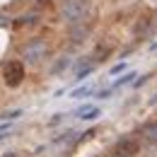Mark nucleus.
Segmentation results:
<instances>
[{
	"label": "nucleus",
	"mask_w": 157,
	"mask_h": 157,
	"mask_svg": "<svg viewBox=\"0 0 157 157\" xmlns=\"http://www.w3.org/2000/svg\"><path fill=\"white\" fill-rule=\"evenodd\" d=\"M90 10H92L90 0H68V2L60 7V17L65 22H70V24H80V22H85V17L90 15Z\"/></svg>",
	"instance_id": "nucleus-1"
},
{
	"label": "nucleus",
	"mask_w": 157,
	"mask_h": 157,
	"mask_svg": "<svg viewBox=\"0 0 157 157\" xmlns=\"http://www.w3.org/2000/svg\"><path fill=\"white\" fill-rule=\"evenodd\" d=\"M24 80V65L20 60H7L2 65V82L7 87H20Z\"/></svg>",
	"instance_id": "nucleus-2"
},
{
	"label": "nucleus",
	"mask_w": 157,
	"mask_h": 157,
	"mask_svg": "<svg viewBox=\"0 0 157 157\" xmlns=\"http://www.w3.org/2000/svg\"><path fill=\"white\" fill-rule=\"evenodd\" d=\"M22 56H24L27 63H39V60H44L48 56V46H46V41H41V39H32L22 48Z\"/></svg>",
	"instance_id": "nucleus-3"
},
{
	"label": "nucleus",
	"mask_w": 157,
	"mask_h": 157,
	"mask_svg": "<svg viewBox=\"0 0 157 157\" xmlns=\"http://www.w3.org/2000/svg\"><path fill=\"white\" fill-rule=\"evenodd\" d=\"M138 150H140L138 140H133V138H123V140H118V143H116L114 155H118V157H133V155H138Z\"/></svg>",
	"instance_id": "nucleus-4"
},
{
	"label": "nucleus",
	"mask_w": 157,
	"mask_h": 157,
	"mask_svg": "<svg viewBox=\"0 0 157 157\" xmlns=\"http://www.w3.org/2000/svg\"><path fill=\"white\" fill-rule=\"evenodd\" d=\"M99 114H101V111H99V106H94V104H82L78 111H75V116L82 118V121H94Z\"/></svg>",
	"instance_id": "nucleus-5"
},
{
	"label": "nucleus",
	"mask_w": 157,
	"mask_h": 157,
	"mask_svg": "<svg viewBox=\"0 0 157 157\" xmlns=\"http://www.w3.org/2000/svg\"><path fill=\"white\" fill-rule=\"evenodd\" d=\"M109 56H111V46L109 44H99L97 48H94V53H92L94 63H101V60H106Z\"/></svg>",
	"instance_id": "nucleus-6"
},
{
	"label": "nucleus",
	"mask_w": 157,
	"mask_h": 157,
	"mask_svg": "<svg viewBox=\"0 0 157 157\" xmlns=\"http://www.w3.org/2000/svg\"><path fill=\"white\" fill-rule=\"evenodd\" d=\"M85 36H90V27H87V24H80V27H75V29L70 32V39H73V44H80Z\"/></svg>",
	"instance_id": "nucleus-7"
},
{
	"label": "nucleus",
	"mask_w": 157,
	"mask_h": 157,
	"mask_svg": "<svg viewBox=\"0 0 157 157\" xmlns=\"http://www.w3.org/2000/svg\"><path fill=\"white\" fill-rule=\"evenodd\" d=\"M143 136L147 138L152 145H157V123H147V126L143 128Z\"/></svg>",
	"instance_id": "nucleus-8"
},
{
	"label": "nucleus",
	"mask_w": 157,
	"mask_h": 157,
	"mask_svg": "<svg viewBox=\"0 0 157 157\" xmlns=\"http://www.w3.org/2000/svg\"><path fill=\"white\" fill-rule=\"evenodd\" d=\"M147 29H150V17H147V15H143V17L138 20V24H136V36H143Z\"/></svg>",
	"instance_id": "nucleus-9"
},
{
	"label": "nucleus",
	"mask_w": 157,
	"mask_h": 157,
	"mask_svg": "<svg viewBox=\"0 0 157 157\" xmlns=\"http://www.w3.org/2000/svg\"><path fill=\"white\" fill-rule=\"evenodd\" d=\"M133 78H138L136 73H126V75H123L121 80H116V82H114V87H121V85H128V82H133Z\"/></svg>",
	"instance_id": "nucleus-10"
},
{
	"label": "nucleus",
	"mask_w": 157,
	"mask_h": 157,
	"mask_svg": "<svg viewBox=\"0 0 157 157\" xmlns=\"http://www.w3.org/2000/svg\"><path fill=\"white\" fill-rule=\"evenodd\" d=\"M90 92H92V87H90V85H85V87H78L75 92H70V97H87Z\"/></svg>",
	"instance_id": "nucleus-11"
},
{
	"label": "nucleus",
	"mask_w": 157,
	"mask_h": 157,
	"mask_svg": "<svg viewBox=\"0 0 157 157\" xmlns=\"http://www.w3.org/2000/svg\"><path fill=\"white\" fill-rule=\"evenodd\" d=\"M20 114H22L20 109H15V111H5V114H2V118H5V121H12V118H17Z\"/></svg>",
	"instance_id": "nucleus-12"
},
{
	"label": "nucleus",
	"mask_w": 157,
	"mask_h": 157,
	"mask_svg": "<svg viewBox=\"0 0 157 157\" xmlns=\"http://www.w3.org/2000/svg\"><path fill=\"white\" fill-rule=\"evenodd\" d=\"M68 65H70V60H68V58H63V60L58 63V65L53 68V73H60V70H63V68H68Z\"/></svg>",
	"instance_id": "nucleus-13"
},
{
	"label": "nucleus",
	"mask_w": 157,
	"mask_h": 157,
	"mask_svg": "<svg viewBox=\"0 0 157 157\" xmlns=\"http://www.w3.org/2000/svg\"><path fill=\"white\" fill-rule=\"evenodd\" d=\"M123 68H126V65H123V63H118V65H114V68H111V75H116V73H121V70H123Z\"/></svg>",
	"instance_id": "nucleus-14"
},
{
	"label": "nucleus",
	"mask_w": 157,
	"mask_h": 157,
	"mask_svg": "<svg viewBox=\"0 0 157 157\" xmlns=\"http://www.w3.org/2000/svg\"><path fill=\"white\" fill-rule=\"evenodd\" d=\"M114 157H118V155H114Z\"/></svg>",
	"instance_id": "nucleus-15"
}]
</instances>
